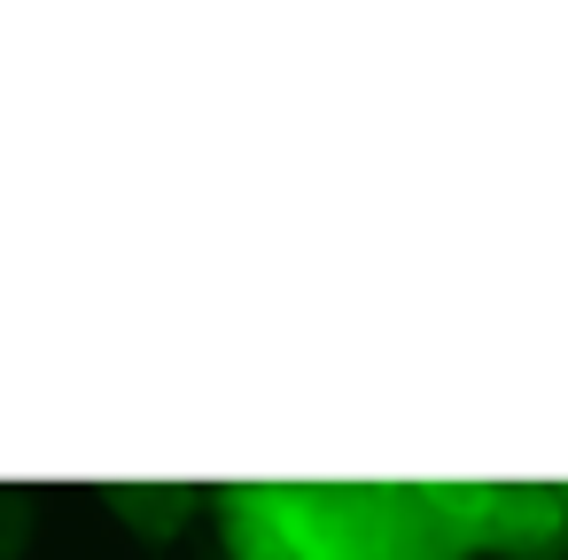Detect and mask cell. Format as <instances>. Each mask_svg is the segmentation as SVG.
Returning <instances> with one entry per match:
<instances>
[{
	"mask_svg": "<svg viewBox=\"0 0 568 560\" xmlns=\"http://www.w3.org/2000/svg\"><path fill=\"white\" fill-rule=\"evenodd\" d=\"M226 537H234V552L242 560H281L288 544H281V529H273V513H234L226 521Z\"/></svg>",
	"mask_w": 568,
	"mask_h": 560,
	"instance_id": "1",
	"label": "cell"
}]
</instances>
